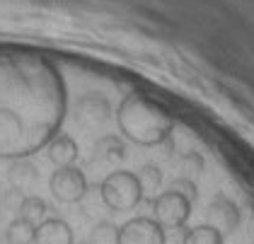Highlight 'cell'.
I'll return each mask as SVG.
<instances>
[{
	"mask_svg": "<svg viewBox=\"0 0 254 244\" xmlns=\"http://www.w3.org/2000/svg\"><path fill=\"white\" fill-rule=\"evenodd\" d=\"M65 82L41 54L0 49V157L24 160L46 148L65 119Z\"/></svg>",
	"mask_w": 254,
	"mask_h": 244,
	"instance_id": "6da1fadb",
	"label": "cell"
},
{
	"mask_svg": "<svg viewBox=\"0 0 254 244\" xmlns=\"http://www.w3.org/2000/svg\"><path fill=\"white\" fill-rule=\"evenodd\" d=\"M117 123L121 135L140 148L165 143L175 128L172 114L140 92H131L121 99L117 109Z\"/></svg>",
	"mask_w": 254,
	"mask_h": 244,
	"instance_id": "7a4b0ae2",
	"label": "cell"
},
{
	"mask_svg": "<svg viewBox=\"0 0 254 244\" xmlns=\"http://www.w3.org/2000/svg\"><path fill=\"white\" fill-rule=\"evenodd\" d=\"M99 193H102V201L104 206L114 213H126V210H133V208L143 201V188L140 182L133 172L128 169H117V172H109L104 177V182L99 184Z\"/></svg>",
	"mask_w": 254,
	"mask_h": 244,
	"instance_id": "3957f363",
	"label": "cell"
},
{
	"mask_svg": "<svg viewBox=\"0 0 254 244\" xmlns=\"http://www.w3.org/2000/svg\"><path fill=\"white\" fill-rule=\"evenodd\" d=\"M49 188H51L54 198L61 203H80L87 196L90 184H87V177L82 174V169L59 167L49 179Z\"/></svg>",
	"mask_w": 254,
	"mask_h": 244,
	"instance_id": "277c9868",
	"label": "cell"
},
{
	"mask_svg": "<svg viewBox=\"0 0 254 244\" xmlns=\"http://www.w3.org/2000/svg\"><path fill=\"white\" fill-rule=\"evenodd\" d=\"M191 213V203L175 191H165L153 201V220L160 223L165 230L184 227Z\"/></svg>",
	"mask_w": 254,
	"mask_h": 244,
	"instance_id": "5b68a950",
	"label": "cell"
},
{
	"mask_svg": "<svg viewBox=\"0 0 254 244\" xmlns=\"http://www.w3.org/2000/svg\"><path fill=\"white\" fill-rule=\"evenodd\" d=\"M119 244H165V227L153 218H133L119 227Z\"/></svg>",
	"mask_w": 254,
	"mask_h": 244,
	"instance_id": "8992f818",
	"label": "cell"
},
{
	"mask_svg": "<svg viewBox=\"0 0 254 244\" xmlns=\"http://www.w3.org/2000/svg\"><path fill=\"white\" fill-rule=\"evenodd\" d=\"M206 218H208V225L218 230L220 235H230L240 225V208L225 196H215L206 210Z\"/></svg>",
	"mask_w": 254,
	"mask_h": 244,
	"instance_id": "52a82bcc",
	"label": "cell"
},
{
	"mask_svg": "<svg viewBox=\"0 0 254 244\" xmlns=\"http://www.w3.org/2000/svg\"><path fill=\"white\" fill-rule=\"evenodd\" d=\"M112 109H109V102L99 94H87L78 102V109H75V121L85 128H99L109 121Z\"/></svg>",
	"mask_w": 254,
	"mask_h": 244,
	"instance_id": "ba28073f",
	"label": "cell"
},
{
	"mask_svg": "<svg viewBox=\"0 0 254 244\" xmlns=\"http://www.w3.org/2000/svg\"><path fill=\"white\" fill-rule=\"evenodd\" d=\"M34 244H73V230L61 218H46L37 227Z\"/></svg>",
	"mask_w": 254,
	"mask_h": 244,
	"instance_id": "9c48e42d",
	"label": "cell"
},
{
	"mask_svg": "<svg viewBox=\"0 0 254 244\" xmlns=\"http://www.w3.org/2000/svg\"><path fill=\"white\" fill-rule=\"evenodd\" d=\"M46 155L49 160L56 165V167H73L75 160H78V143L65 135V133H59L49 145H46Z\"/></svg>",
	"mask_w": 254,
	"mask_h": 244,
	"instance_id": "30bf717a",
	"label": "cell"
},
{
	"mask_svg": "<svg viewBox=\"0 0 254 244\" xmlns=\"http://www.w3.org/2000/svg\"><path fill=\"white\" fill-rule=\"evenodd\" d=\"M7 179L15 191H29L39 179V169L34 167L27 157L24 160H12V167L7 172Z\"/></svg>",
	"mask_w": 254,
	"mask_h": 244,
	"instance_id": "8fae6325",
	"label": "cell"
},
{
	"mask_svg": "<svg viewBox=\"0 0 254 244\" xmlns=\"http://www.w3.org/2000/svg\"><path fill=\"white\" fill-rule=\"evenodd\" d=\"M46 213H49V206L39 196H24L20 201V208H17V218H22L24 223L34 227H39L46 220Z\"/></svg>",
	"mask_w": 254,
	"mask_h": 244,
	"instance_id": "7c38bea8",
	"label": "cell"
},
{
	"mask_svg": "<svg viewBox=\"0 0 254 244\" xmlns=\"http://www.w3.org/2000/svg\"><path fill=\"white\" fill-rule=\"evenodd\" d=\"M95 157L102 162H121L126 157V143L119 135H102L95 145Z\"/></svg>",
	"mask_w": 254,
	"mask_h": 244,
	"instance_id": "4fadbf2b",
	"label": "cell"
},
{
	"mask_svg": "<svg viewBox=\"0 0 254 244\" xmlns=\"http://www.w3.org/2000/svg\"><path fill=\"white\" fill-rule=\"evenodd\" d=\"M136 177L140 182V188H143V198L155 201L160 196V186H162V169L155 167V165H143Z\"/></svg>",
	"mask_w": 254,
	"mask_h": 244,
	"instance_id": "5bb4252c",
	"label": "cell"
},
{
	"mask_svg": "<svg viewBox=\"0 0 254 244\" xmlns=\"http://www.w3.org/2000/svg\"><path fill=\"white\" fill-rule=\"evenodd\" d=\"M34 235H37V227L24 223L22 218H15L5 230L7 244H34Z\"/></svg>",
	"mask_w": 254,
	"mask_h": 244,
	"instance_id": "9a60e30c",
	"label": "cell"
},
{
	"mask_svg": "<svg viewBox=\"0 0 254 244\" xmlns=\"http://www.w3.org/2000/svg\"><path fill=\"white\" fill-rule=\"evenodd\" d=\"M87 244H119V227L109 220H102L90 230Z\"/></svg>",
	"mask_w": 254,
	"mask_h": 244,
	"instance_id": "2e32d148",
	"label": "cell"
},
{
	"mask_svg": "<svg viewBox=\"0 0 254 244\" xmlns=\"http://www.w3.org/2000/svg\"><path fill=\"white\" fill-rule=\"evenodd\" d=\"M184 244H223V235L211 225H198L187 232Z\"/></svg>",
	"mask_w": 254,
	"mask_h": 244,
	"instance_id": "e0dca14e",
	"label": "cell"
},
{
	"mask_svg": "<svg viewBox=\"0 0 254 244\" xmlns=\"http://www.w3.org/2000/svg\"><path fill=\"white\" fill-rule=\"evenodd\" d=\"M170 191H175V193H179V196H184L189 203H194L196 198H198V188H196V184L191 182V179H187V177H177L175 182L170 184Z\"/></svg>",
	"mask_w": 254,
	"mask_h": 244,
	"instance_id": "ac0fdd59",
	"label": "cell"
},
{
	"mask_svg": "<svg viewBox=\"0 0 254 244\" xmlns=\"http://www.w3.org/2000/svg\"><path fill=\"white\" fill-rule=\"evenodd\" d=\"M85 244H87V242H85Z\"/></svg>",
	"mask_w": 254,
	"mask_h": 244,
	"instance_id": "d6986e66",
	"label": "cell"
}]
</instances>
